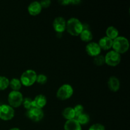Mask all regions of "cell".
<instances>
[{
  "label": "cell",
  "instance_id": "obj_5",
  "mask_svg": "<svg viewBox=\"0 0 130 130\" xmlns=\"http://www.w3.org/2000/svg\"><path fill=\"white\" fill-rule=\"evenodd\" d=\"M74 90L69 84H64L59 88L57 92V97L62 100H67L73 95Z\"/></svg>",
  "mask_w": 130,
  "mask_h": 130
},
{
  "label": "cell",
  "instance_id": "obj_17",
  "mask_svg": "<svg viewBox=\"0 0 130 130\" xmlns=\"http://www.w3.org/2000/svg\"><path fill=\"white\" fill-rule=\"evenodd\" d=\"M80 38L84 42L90 43L93 39V34L89 29H83L79 34Z\"/></svg>",
  "mask_w": 130,
  "mask_h": 130
},
{
  "label": "cell",
  "instance_id": "obj_18",
  "mask_svg": "<svg viewBox=\"0 0 130 130\" xmlns=\"http://www.w3.org/2000/svg\"><path fill=\"white\" fill-rule=\"evenodd\" d=\"M106 36L114 40L119 36V31L116 27L113 26H110L106 30Z\"/></svg>",
  "mask_w": 130,
  "mask_h": 130
},
{
  "label": "cell",
  "instance_id": "obj_6",
  "mask_svg": "<svg viewBox=\"0 0 130 130\" xmlns=\"http://www.w3.org/2000/svg\"><path fill=\"white\" fill-rule=\"evenodd\" d=\"M121 60V55L114 50L109 51L105 56V63L111 67H116L119 65Z\"/></svg>",
  "mask_w": 130,
  "mask_h": 130
},
{
  "label": "cell",
  "instance_id": "obj_9",
  "mask_svg": "<svg viewBox=\"0 0 130 130\" xmlns=\"http://www.w3.org/2000/svg\"><path fill=\"white\" fill-rule=\"evenodd\" d=\"M86 52L88 55L95 57L100 54L101 49L97 43L90 42L86 46Z\"/></svg>",
  "mask_w": 130,
  "mask_h": 130
},
{
  "label": "cell",
  "instance_id": "obj_11",
  "mask_svg": "<svg viewBox=\"0 0 130 130\" xmlns=\"http://www.w3.org/2000/svg\"><path fill=\"white\" fill-rule=\"evenodd\" d=\"M42 10L40 3L38 1H33L28 6V11L29 14L32 16H36L39 15Z\"/></svg>",
  "mask_w": 130,
  "mask_h": 130
},
{
  "label": "cell",
  "instance_id": "obj_23",
  "mask_svg": "<svg viewBox=\"0 0 130 130\" xmlns=\"http://www.w3.org/2000/svg\"><path fill=\"white\" fill-rule=\"evenodd\" d=\"M22 105H24V108L26 109L27 110H29V109H31L32 107H33L32 100L29 97L24 98V100H23L22 104Z\"/></svg>",
  "mask_w": 130,
  "mask_h": 130
},
{
  "label": "cell",
  "instance_id": "obj_7",
  "mask_svg": "<svg viewBox=\"0 0 130 130\" xmlns=\"http://www.w3.org/2000/svg\"><path fill=\"white\" fill-rule=\"evenodd\" d=\"M15 116V110L13 107L7 104L0 105V119L4 121L12 119Z\"/></svg>",
  "mask_w": 130,
  "mask_h": 130
},
{
  "label": "cell",
  "instance_id": "obj_1",
  "mask_svg": "<svg viewBox=\"0 0 130 130\" xmlns=\"http://www.w3.org/2000/svg\"><path fill=\"white\" fill-rule=\"evenodd\" d=\"M66 29L71 36H79L83 30V24L76 18H71L66 22Z\"/></svg>",
  "mask_w": 130,
  "mask_h": 130
},
{
  "label": "cell",
  "instance_id": "obj_22",
  "mask_svg": "<svg viewBox=\"0 0 130 130\" xmlns=\"http://www.w3.org/2000/svg\"><path fill=\"white\" fill-rule=\"evenodd\" d=\"M93 62L96 66H102L105 63V57L102 55H99L94 57Z\"/></svg>",
  "mask_w": 130,
  "mask_h": 130
},
{
  "label": "cell",
  "instance_id": "obj_24",
  "mask_svg": "<svg viewBox=\"0 0 130 130\" xmlns=\"http://www.w3.org/2000/svg\"><path fill=\"white\" fill-rule=\"evenodd\" d=\"M47 80H48V78H47V76L46 75L40 74L39 75H37L36 81V82L41 84V85H43V84H45L46 83Z\"/></svg>",
  "mask_w": 130,
  "mask_h": 130
},
{
  "label": "cell",
  "instance_id": "obj_14",
  "mask_svg": "<svg viewBox=\"0 0 130 130\" xmlns=\"http://www.w3.org/2000/svg\"><path fill=\"white\" fill-rule=\"evenodd\" d=\"M113 40L109 38L107 36H104L99 41V45L100 49L104 50H108L112 47Z\"/></svg>",
  "mask_w": 130,
  "mask_h": 130
},
{
  "label": "cell",
  "instance_id": "obj_19",
  "mask_svg": "<svg viewBox=\"0 0 130 130\" xmlns=\"http://www.w3.org/2000/svg\"><path fill=\"white\" fill-rule=\"evenodd\" d=\"M22 83L20 82V79L17 78L11 79V81L9 83V86H10L13 91H19L22 87Z\"/></svg>",
  "mask_w": 130,
  "mask_h": 130
},
{
  "label": "cell",
  "instance_id": "obj_15",
  "mask_svg": "<svg viewBox=\"0 0 130 130\" xmlns=\"http://www.w3.org/2000/svg\"><path fill=\"white\" fill-rule=\"evenodd\" d=\"M65 130H82L81 125L76 119L67 120L64 124Z\"/></svg>",
  "mask_w": 130,
  "mask_h": 130
},
{
  "label": "cell",
  "instance_id": "obj_3",
  "mask_svg": "<svg viewBox=\"0 0 130 130\" xmlns=\"http://www.w3.org/2000/svg\"><path fill=\"white\" fill-rule=\"evenodd\" d=\"M37 74L34 70L29 69L22 74L20 81L22 85L25 86H30L36 81Z\"/></svg>",
  "mask_w": 130,
  "mask_h": 130
},
{
  "label": "cell",
  "instance_id": "obj_2",
  "mask_svg": "<svg viewBox=\"0 0 130 130\" xmlns=\"http://www.w3.org/2000/svg\"><path fill=\"white\" fill-rule=\"evenodd\" d=\"M114 51L119 54L124 53L129 48V41L128 39L123 36H118L113 40L112 47Z\"/></svg>",
  "mask_w": 130,
  "mask_h": 130
},
{
  "label": "cell",
  "instance_id": "obj_21",
  "mask_svg": "<svg viewBox=\"0 0 130 130\" xmlns=\"http://www.w3.org/2000/svg\"><path fill=\"white\" fill-rule=\"evenodd\" d=\"M10 80L5 76H0V90H5L9 86Z\"/></svg>",
  "mask_w": 130,
  "mask_h": 130
},
{
  "label": "cell",
  "instance_id": "obj_25",
  "mask_svg": "<svg viewBox=\"0 0 130 130\" xmlns=\"http://www.w3.org/2000/svg\"><path fill=\"white\" fill-rule=\"evenodd\" d=\"M74 110L75 112V116H76V118H77V116H80L81 114H82L83 113L84 111V108L83 106L82 105H80V104H78V105H76L74 108Z\"/></svg>",
  "mask_w": 130,
  "mask_h": 130
},
{
  "label": "cell",
  "instance_id": "obj_20",
  "mask_svg": "<svg viewBox=\"0 0 130 130\" xmlns=\"http://www.w3.org/2000/svg\"><path fill=\"white\" fill-rule=\"evenodd\" d=\"M75 119H76L77 122L79 123L80 125H84V124H86L89 123L90 121V116L88 115L87 114H85L83 113L80 116H77Z\"/></svg>",
  "mask_w": 130,
  "mask_h": 130
},
{
  "label": "cell",
  "instance_id": "obj_8",
  "mask_svg": "<svg viewBox=\"0 0 130 130\" xmlns=\"http://www.w3.org/2000/svg\"><path fill=\"white\" fill-rule=\"evenodd\" d=\"M27 116L34 122H39L44 117V113L42 109L36 107H32L27 112Z\"/></svg>",
  "mask_w": 130,
  "mask_h": 130
},
{
  "label": "cell",
  "instance_id": "obj_16",
  "mask_svg": "<svg viewBox=\"0 0 130 130\" xmlns=\"http://www.w3.org/2000/svg\"><path fill=\"white\" fill-rule=\"evenodd\" d=\"M62 116H63V117L65 119H67V121L75 119L76 118V116H75L74 108L71 107L66 108L63 110V112H62Z\"/></svg>",
  "mask_w": 130,
  "mask_h": 130
},
{
  "label": "cell",
  "instance_id": "obj_29",
  "mask_svg": "<svg viewBox=\"0 0 130 130\" xmlns=\"http://www.w3.org/2000/svg\"><path fill=\"white\" fill-rule=\"evenodd\" d=\"M10 130H21V129H20L19 128H11V129H10Z\"/></svg>",
  "mask_w": 130,
  "mask_h": 130
},
{
  "label": "cell",
  "instance_id": "obj_28",
  "mask_svg": "<svg viewBox=\"0 0 130 130\" xmlns=\"http://www.w3.org/2000/svg\"><path fill=\"white\" fill-rule=\"evenodd\" d=\"M39 3H40V5L41 6L42 8H46L49 7L51 5V3H52L50 0H44V1H41Z\"/></svg>",
  "mask_w": 130,
  "mask_h": 130
},
{
  "label": "cell",
  "instance_id": "obj_26",
  "mask_svg": "<svg viewBox=\"0 0 130 130\" xmlns=\"http://www.w3.org/2000/svg\"><path fill=\"white\" fill-rule=\"evenodd\" d=\"M60 4L62 5H77L81 3V1L79 0H62L59 1Z\"/></svg>",
  "mask_w": 130,
  "mask_h": 130
},
{
  "label": "cell",
  "instance_id": "obj_4",
  "mask_svg": "<svg viewBox=\"0 0 130 130\" xmlns=\"http://www.w3.org/2000/svg\"><path fill=\"white\" fill-rule=\"evenodd\" d=\"M24 97L19 91H12L9 93L8 101L9 105L13 108H17L22 104Z\"/></svg>",
  "mask_w": 130,
  "mask_h": 130
},
{
  "label": "cell",
  "instance_id": "obj_13",
  "mask_svg": "<svg viewBox=\"0 0 130 130\" xmlns=\"http://www.w3.org/2000/svg\"><path fill=\"white\" fill-rule=\"evenodd\" d=\"M108 87L113 92H116L120 88V82L118 77L116 76H111L108 80Z\"/></svg>",
  "mask_w": 130,
  "mask_h": 130
},
{
  "label": "cell",
  "instance_id": "obj_12",
  "mask_svg": "<svg viewBox=\"0 0 130 130\" xmlns=\"http://www.w3.org/2000/svg\"><path fill=\"white\" fill-rule=\"evenodd\" d=\"M47 102L46 98L43 95H38L32 100L33 107L42 109L46 105Z\"/></svg>",
  "mask_w": 130,
  "mask_h": 130
},
{
  "label": "cell",
  "instance_id": "obj_10",
  "mask_svg": "<svg viewBox=\"0 0 130 130\" xmlns=\"http://www.w3.org/2000/svg\"><path fill=\"white\" fill-rule=\"evenodd\" d=\"M53 27L57 33H62L66 29V21L64 18L58 17L54 19Z\"/></svg>",
  "mask_w": 130,
  "mask_h": 130
},
{
  "label": "cell",
  "instance_id": "obj_27",
  "mask_svg": "<svg viewBox=\"0 0 130 130\" xmlns=\"http://www.w3.org/2000/svg\"><path fill=\"white\" fill-rule=\"evenodd\" d=\"M88 130H105V126L100 123H96L91 125Z\"/></svg>",
  "mask_w": 130,
  "mask_h": 130
}]
</instances>
